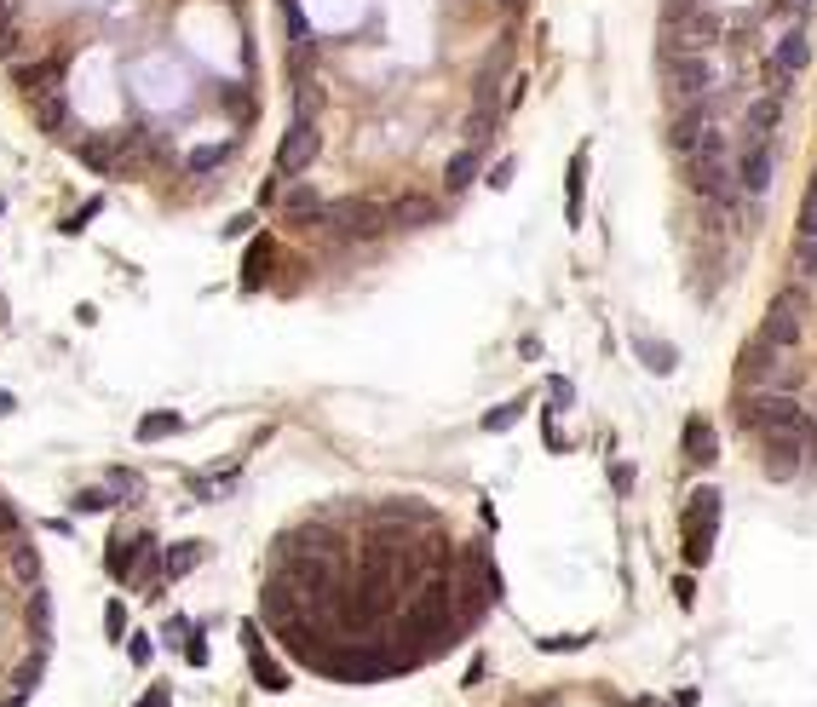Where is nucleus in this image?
<instances>
[{
    "instance_id": "nucleus-33",
    "label": "nucleus",
    "mask_w": 817,
    "mask_h": 707,
    "mask_svg": "<svg viewBox=\"0 0 817 707\" xmlns=\"http://www.w3.org/2000/svg\"><path fill=\"white\" fill-rule=\"evenodd\" d=\"M139 707H167V690L162 685H156V690H150V696H144V702Z\"/></svg>"
},
{
    "instance_id": "nucleus-12",
    "label": "nucleus",
    "mask_w": 817,
    "mask_h": 707,
    "mask_svg": "<svg viewBox=\"0 0 817 707\" xmlns=\"http://www.w3.org/2000/svg\"><path fill=\"white\" fill-rule=\"evenodd\" d=\"M242 644H248V662H254V679H259V685H265V690H288V679H282V667L271 662L265 650H259L254 627H242Z\"/></svg>"
},
{
    "instance_id": "nucleus-11",
    "label": "nucleus",
    "mask_w": 817,
    "mask_h": 707,
    "mask_svg": "<svg viewBox=\"0 0 817 707\" xmlns=\"http://www.w3.org/2000/svg\"><path fill=\"white\" fill-rule=\"evenodd\" d=\"M685 455L697 460V466H714V455H720V449H714V426H708L702 414L685 420Z\"/></svg>"
},
{
    "instance_id": "nucleus-8",
    "label": "nucleus",
    "mask_w": 817,
    "mask_h": 707,
    "mask_svg": "<svg viewBox=\"0 0 817 707\" xmlns=\"http://www.w3.org/2000/svg\"><path fill=\"white\" fill-rule=\"evenodd\" d=\"M674 92H679V104H702V98L714 92V64L697 58V52H685L679 69H674Z\"/></svg>"
},
{
    "instance_id": "nucleus-16",
    "label": "nucleus",
    "mask_w": 817,
    "mask_h": 707,
    "mask_svg": "<svg viewBox=\"0 0 817 707\" xmlns=\"http://www.w3.org/2000/svg\"><path fill=\"white\" fill-rule=\"evenodd\" d=\"M196 564H202V541H185V547H173L162 558V575H167V581H179V575H190Z\"/></svg>"
},
{
    "instance_id": "nucleus-24",
    "label": "nucleus",
    "mask_w": 817,
    "mask_h": 707,
    "mask_svg": "<svg viewBox=\"0 0 817 707\" xmlns=\"http://www.w3.org/2000/svg\"><path fill=\"white\" fill-rule=\"evenodd\" d=\"M98 207H104V196H93V202L81 207V213H70V219H64V236H75V230H87L98 219Z\"/></svg>"
},
{
    "instance_id": "nucleus-25",
    "label": "nucleus",
    "mask_w": 817,
    "mask_h": 707,
    "mask_svg": "<svg viewBox=\"0 0 817 707\" xmlns=\"http://www.w3.org/2000/svg\"><path fill=\"white\" fill-rule=\"evenodd\" d=\"M800 236H817V179L806 190V202H800Z\"/></svg>"
},
{
    "instance_id": "nucleus-31",
    "label": "nucleus",
    "mask_w": 817,
    "mask_h": 707,
    "mask_svg": "<svg viewBox=\"0 0 817 707\" xmlns=\"http://www.w3.org/2000/svg\"><path fill=\"white\" fill-rule=\"evenodd\" d=\"M104 627H110V639H127V633H121V604H110V610H104Z\"/></svg>"
},
{
    "instance_id": "nucleus-21",
    "label": "nucleus",
    "mask_w": 817,
    "mask_h": 707,
    "mask_svg": "<svg viewBox=\"0 0 817 707\" xmlns=\"http://www.w3.org/2000/svg\"><path fill=\"white\" fill-rule=\"evenodd\" d=\"M35 115H41V127H47V133H58V127H64V98H58V87H52V92H35Z\"/></svg>"
},
{
    "instance_id": "nucleus-9",
    "label": "nucleus",
    "mask_w": 817,
    "mask_h": 707,
    "mask_svg": "<svg viewBox=\"0 0 817 707\" xmlns=\"http://www.w3.org/2000/svg\"><path fill=\"white\" fill-rule=\"evenodd\" d=\"M800 460H806V443H800V437L766 432V455H760V466H766L777 483H789L794 472H800Z\"/></svg>"
},
{
    "instance_id": "nucleus-13",
    "label": "nucleus",
    "mask_w": 817,
    "mask_h": 707,
    "mask_svg": "<svg viewBox=\"0 0 817 707\" xmlns=\"http://www.w3.org/2000/svg\"><path fill=\"white\" fill-rule=\"evenodd\" d=\"M386 219H392V225H432V219H438V202H432V196H403V202L386 207Z\"/></svg>"
},
{
    "instance_id": "nucleus-36",
    "label": "nucleus",
    "mask_w": 817,
    "mask_h": 707,
    "mask_svg": "<svg viewBox=\"0 0 817 707\" xmlns=\"http://www.w3.org/2000/svg\"><path fill=\"white\" fill-rule=\"evenodd\" d=\"M794 6H812V0H794Z\"/></svg>"
},
{
    "instance_id": "nucleus-23",
    "label": "nucleus",
    "mask_w": 817,
    "mask_h": 707,
    "mask_svg": "<svg viewBox=\"0 0 817 707\" xmlns=\"http://www.w3.org/2000/svg\"><path fill=\"white\" fill-rule=\"evenodd\" d=\"M116 506V495H104V489H81L75 495V512H110Z\"/></svg>"
},
{
    "instance_id": "nucleus-27",
    "label": "nucleus",
    "mask_w": 817,
    "mask_h": 707,
    "mask_svg": "<svg viewBox=\"0 0 817 707\" xmlns=\"http://www.w3.org/2000/svg\"><path fill=\"white\" fill-rule=\"evenodd\" d=\"M593 639V633H570V639H536L541 650H582V644Z\"/></svg>"
},
{
    "instance_id": "nucleus-3",
    "label": "nucleus",
    "mask_w": 817,
    "mask_h": 707,
    "mask_svg": "<svg viewBox=\"0 0 817 707\" xmlns=\"http://www.w3.org/2000/svg\"><path fill=\"white\" fill-rule=\"evenodd\" d=\"M800 322H806V294H800V288H783V294L771 299L766 322H760V340H766L771 351H789V345H800Z\"/></svg>"
},
{
    "instance_id": "nucleus-26",
    "label": "nucleus",
    "mask_w": 817,
    "mask_h": 707,
    "mask_svg": "<svg viewBox=\"0 0 817 707\" xmlns=\"http://www.w3.org/2000/svg\"><path fill=\"white\" fill-rule=\"evenodd\" d=\"M81 156H87V167H98V173H110V150H104L98 138H87V144H81Z\"/></svg>"
},
{
    "instance_id": "nucleus-1",
    "label": "nucleus",
    "mask_w": 817,
    "mask_h": 707,
    "mask_svg": "<svg viewBox=\"0 0 817 707\" xmlns=\"http://www.w3.org/2000/svg\"><path fill=\"white\" fill-rule=\"evenodd\" d=\"M685 179H691L697 196H725V202H731V190H737V161L725 156L720 127H708V133L697 138V150L685 156Z\"/></svg>"
},
{
    "instance_id": "nucleus-2",
    "label": "nucleus",
    "mask_w": 817,
    "mask_h": 707,
    "mask_svg": "<svg viewBox=\"0 0 817 707\" xmlns=\"http://www.w3.org/2000/svg\"><path fill=\"white\" fill-rule=\"evenodd\" d=\"M720 506H725V495L702 483V489H691V501H685V512H679V529H685V564H691V570H697V564H708V552H714Z\"/></svg>"
},
{
    "instance_id": "nucleus-7",
    "label": "nucleus",
    "mask_w": 817,
    "mask_h": 707,
    "mask_svg": "<svg viewBox=\"0 0 817 707\" xmlns=\"http://www.w3.org/2000/svg\"><path fill=\"white\" fill-rule=\"evenodd\" d=\"M317 150H323V138H317V127L300 115V121L288 127V138H282V150H277V173H305V167L317 161Z\"/></svg>"
},
{
    "instance_id": "nucleus-37",
    "label": "nucleus",
    "mask_w": 817,
    "mask_h": 707,
    "mask_svg": "<svg viewBox=\"0 0 817 707\" xmlns=\"http://www.w3.org/2000/svg\"><path fill=\"white\" fill-rule=\"evenodd\" d=\"M0 207H6V202H0Z\"/></svg>"
},
{
    "instance_id": "nucleus-29",
    "label": "nucleus",
    "mask_w": 817,
    "mask_h": 707,
    "mask_svg": "<svg viewBox=\"0 0 817 707\" xmlns=\"http://www.w3.org/2000/svg\"><path fill=\"white\" fill-rule=\"evenodd\" d=\"M800 271H817V236H800Z\"/></svg>"
},
{
    "instance_id": "nucleus-15",
    "label": "nucleus",
    "mask_w": 817,
    "mask_h": 707,
    "mask_svg": "<svg viewBox=\"0 0 817 707\" xmlns=\"http://www.w3.org/2000/svg\"><path fill=\"white\" fill-rule=\"evenodd\" d=\"M156 564H162V558H156V541H150V535H139V547H133V564H127V581H133V587H144V581L156 575Z\"/></svg>"
},
{
    "instance_id": "nucleus-17",
    "label": "nucleus",
    "mask_w": 817,
    "mask_h": 707,
    "mask_svg": "<svg viewBox=\"0 0 817 707\" xmlns=\"http://www.w3.org/2000/svg\"><path fill=\"white\" fill-rule=\"evenodd\" d=\"M179 426H185V420H179V414H173V409H156V414H144V420H139V443H156V437H173V432H179Z\"/></svg>"
},
{
    "instance_id": "nucleus-35",
    "label": "nucleus",
    "mask_w": 817,
    "mask_h": 707,
    "mask_svg": "<svg viewBox=\"0 0 817 707\" xmlns=\"http://www.w3.org/2000/svg\"><path fill=\"white\" fill-rule=\"evenodd\" d=\"M18 409V397H12V391H0V414H12Z\"/></svg>"
},
{
    "instance_id": "nucleus-32",
    "label": "nucleus",
    "mask_w": 817,
    "mask_h": 707,
    "mask_svg": "<svg viewBox=\"0 0 817 707\" xmlns=\"http://www.w3.org/2000/svg\"><path fill=\"white\" fill-rule=\"evenodd\" d=\"M185 656H190L196 667H202V662H208V644H202V639H185Z\"/></svg>"
},
{
    "instance_id": "nucleus-20",
    "label": "nucleus",
    "mask_w": 817,
    "mask_h": 707,
    "mask_svg": "<svg viewBox=\"0 0 817 707\" xmlns=\"http://www.w3.org/2000/svg\"><path fill=\"white\" fill-rule=\"evenodd\" d=\"M633 351L645 357V368H651V374H674V351H668L662 340H633Z\"/></svg>"
},
{
    "instance_id": "nucleus-14",
    "label": "nucleus",
    "mask_w": 817,
    "mask_h": 707,
    "mask_svg": "<svg viewBox=\"0 0 817 707\" xmlns=\"http://www.w3.org/2000/svg\"><path fill=\"white\" fill-rule=\"evenodd\" d=\"M472 179H478V144H467V150H455V156H449V167H444L449 196H455V190H467Z\"/></svg>"
},
{
    "instance_id": "nucleus-6",
    "label": "nucleus",
    "mask_w": 817,
    "mask_h": 707,
    "mask_svg": "<svg viewBox=\"0 0 817 707\" xmlns=\"http://www.w3.org/2000/svg\"><path fill=\"white\" fill-rule=\"evenodd\" d=\"M737 184L748 196H760L771 184V133H748L743 127V150H737Z\"/></svg>"
},
{
    "instance_id": "nucleus-22",
    "label": "nucleus",
    "mask_w": 817,
    "mask_h": 707,
    "mask_svg": "<svg viewBox=\"0 0 817 707\" xmlns=\"http://www.w3.org/2000/svg\"><path fill=\"white\" fill-rule=\"evenodd\" d=\"M518 420H524V403H507V409L484 414V432H507V426H518Z\"/></svg>"
},
{
    "instance_id": "nucleus-5",
    "label": "nucleus",
    "mask_w": 817,
    "mask_h": 707,
    "mask_svg": "<svg viewBox=\"0 0 817 707\" xmlns=\"http://www.w3.org/2000/svg\"><path fill=\"white\" fill-rule=\"evenodd\" d=\"M766 432H783V437H800L806 449L817 443V426H812V414L800 409L794 397H760V414H754Z\"/></svg>"
},
{
    "instance_id": "nucleus-30",
    "label": "nucleus",
    "mask_w": 817,
    "mask_h": 707,
    "mask_svg": "<svg viewBox=\"0 0 817 707\" xmlns=\"http://www.w3.org/2000/svg\"><path fill=\"white\" fill-rule=\"evenodd\" d=\"M674 598L691 610V604H697V581H691V575H679V581H674Z\"/></svg>"
},
{
    "instance_id": "nucleus-18",
    "label": "nucleus",
    "mask_w": 817,
    "mask_h": 707,
    "mask_svg": "<svg viewBox=\"0 0 817 707\" xmlns=\"http://www.w3.org/2000/svg\"><path fill=\"white\" fill-rule=\"evenodd\" d=\"M582 173H587V156L576 150L570 161V179H564V202H570V225H582Z\"/></svg>"
},
{
    "instance_id": "nucleus-34",
    "label": "nucleus",
    "mask_w": 817,
    "mask_h": 707,
    "mask_svg": "<svg viewBox=\"0 0 817 707\" xmlns=\"http://www.w3.org/2000/svg\"><path fill=\"white\" fill-rule=\"evenodd\" d=\"M12 524H18V512H12V506L0 501V529H12Z\"/></svg>"
},
{
    "instance_id": "nucleus-28",
    "label": "nucleus",
    "mask_w": 817,
    "mask_h": 707,
    "mask_svg": "<svg viewBox=\"0 0 817 707\" xmlns=\"http://www.w3.org/2000/svg\"><path fill=\"white\" fill-rule=\"evenodd\" d=\"M225 156V150H219V144H208V150H196V156H190V173H208L213 161Z\"/></svg>"
},
{
    "instance_id": "nucleus-19",
    "label": "nucleus",
    "mask_w": 817,
    "mask_h": 707,
    "mask_svg": "<svg viewBox=\"0 0 817 707\" xmlns=\"http://www.w3.org/2000/svg\"><path fill=\"white\" fill-rule=\"evenodd\" d=\"M271 271V236H259L248 248V271H242V288H259V276Z\"/></svg>"
},
{
    "instance_id": "nucleus-4",
    "label": "nucleus",
    "mask_w": 817,
    "mask_h": 707,
    "mask_svg": "<svg viewBox=\"0 0 817 707\" xmlns=\"http://www.w3.org/2000/svg\"><path fill=\"white\" fill-rule=\"evenodd\" d=\"M323 225L334 236H346V242H363V236H380L392 219H386V207H374V202H334L323 207Z\"/></svg>"
},
{
    "instance_id": "nucleus-10",
    "label": "nucleus",
    "mask_w": 817,
    "mask_h": 707,
    "mask_svg": "<svg viewBox=\"0 0 817 707\" xmlns=\"http://www.w3.org/2000/svg\"><path fill=\"white\" fill-rule=\"evenodd\" d=\"M806 64H812V41H806L800 29H789V35L777 41V81H783V75H800Z\"/></svg>"
}]
</instances>
